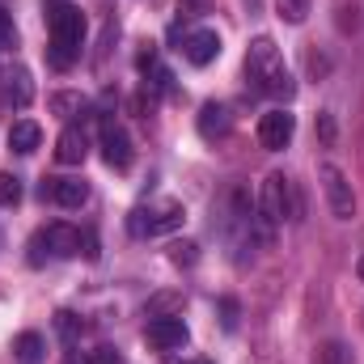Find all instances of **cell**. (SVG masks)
I'll return each mask as SVG.
<instances>
[{
    "mask_svg": "<svg viewBox=\"0 0 364 364\" xmlns=\"http://www.w3.org/2000/svg\"><path fill=\"white\" fill-rule=\"evenodd\" d=\"M43 242H47V250H51V255H60V259L81 255V233H77V229H68V225H47V229H43Z\"/></svg>",
    "mask_w": 364,
    "mask_h": 364,
    "instance_id": "7c38bea8",
    "label": "cell"
},
{
    "mask_svg": "<svg viewBox=\"0 0 364 364\" xmlns=\"http://www.w3.org/2000/svg\"><path fill=\"white\" fill-rule=\"evenodd\" d=\"M68 364H93L90 356H81V352H68Z\"/></svg>",
    "mask_w": 364,
    "mask_h": 364,
    "instance_id": "484cf974",
    "label": "cell"
},
{
    "mask_svg": "<svg viewBox=\"0 0 364 364\" xmlns=\"http://www.w3.org/2000/svg\"><path fill=\"white\" fill-rule=\"evenodd\" d=\"M170 259H174V263H186V267H191V263H195V242H178V246H174V255H170Z\"/></svg>",
    "mask_w": 364,
    "mask_h": 364,
    "instance_id": "44dd1931",
    "label": "cell"
},
{
    "mask_svg": "<svg viewBox=\"0 0 364 364\" xmlns=\"http://www.w3.org/2000/svg\"><path fill=\"white\" fill-rule=\"evenodd\" d=\"M292 136H296V119H292L288 110H267V114L259 119V144H263V149L279 153V149L292 144Z\"/></svg>",
    "mask_w": 364,
    "mask_h": 364,
    "instance_id": "8992f818",
    "label": "cell"
},
{
    "mask_svg": "<svg viewBox=\"0 0 364 364\" xmlns=\"http://www.w3.org/2000/svg\"><path fill=\"white\" fill-rule=\"evenodd\" d=\"M21 203V178L17 174H0V208Z\"/></svg>",
    "mask_w": 364,
    "mask_h": 364,
    "instance_id": "ac0fdd59",
    "label": "cell"
},
{
    "mask_svg": "<svg viewBox=\"0 0 364 364\" xmlns=\"http://www.w3.org/2000/svg\"><path fill=\"white\" fill-rule=\"evenodd\" d=\"M318 178H322V191H326L331 212H335L339 220H352V216H356V191H352L348 174H343L335 161H322V166H318Z\"/></svg>",
    "mask_w": 364,
    "mask_h": 364,
    "instance_id": "5b68a950",
    "label": "cell"
},
{
    "mask_svg": "<svg viewBox=\"0 0 364 364\" xmlns=\"http://www.w3.org/2000/svg\"><path fill=\"white\" fill-rule=\"evenodd\" d=\"M292 182L284 178V174H267L263 186H259V225H263V237H272V229L284 220V216H292Z\"/></svg>",
    "mask_w": 364,
    "mask_h": 364,
    "instance_id": "3957f363",
    "label": "cell"
},
{
    "mask_svg": "<svg viewBox=\"0 0 364 364\" xmlns=\"http://www.w3.org/2000/svg\"><path fill=\"white\" fill-rule=\"evenodd\" d=\"M102 161L110 170H127L132 166V136L119 123H102Z\"/></svg>",
    "mask_w": 364,
    "mask_h": 364,
    "instance_id": "ba28073f",
    "label": "cell"
},
{
    "mask_svg": "<svg viewBox=\"0 0 364 364\" xmlns=\"http://www.w3.org/2000/svg\"><path fill=\"white\" fill-rule=\"evenodd\" d=\"M43 199H55L60 208H81L90 199V186L81 178H47L43 182Z\"/></svg>",
    "mask_w": 364,
    "mask_h": 364,
    "instance_id": "30bf717a",
    "label": "cell"
},
{
    "mask_svg": "<svg viewBox=\"0 0 364 364\" xmlns=\"http://www.w3.org/2000/svg\"><path fill=\"white\" fill-rule=\"evenodd\" d=\"M47 30H51V64L73 68L85 47V13L68 0H47Z\"/></svg>",
    "mask_w": 364,
    "mask_h": 364,
    "instance_id": "6da1fadb",
    "label": "cell"
},
{
    "mask_svg": "<svg viewBox=\"0 0 364 364\" xmlns=\"http://www.w3.org/2000/svg\"><path fill=\"white\" fill-rule=\"evenodd\" d=\"M13 352H17V360H21V364H38V360H43V352H47V343H43V335L21 331V335H17V343H13Z\"/></svg>",
    "mask_w": 364,
    "mask_h": 364,
    "instance_id": "9a60e30c",
    "label": "cell"
},
{
    "mask_svg": "<svg viewBox=\"0 0 364 364\" xmlns=\"http://www.w3.org/2000/svg\"><path fill=\"white\" fill-rule=\"evenodd\" d=\"M356 275H360V284H364V255L356 259Z\"/></svg>",
    "mask_w": 364,
    "mask_h": 364,
    "instance_id": "4316f807",
    "label": "cell"
},
{
    "mask_svg": "<svg viewBox=\"0 0 364 364\" xmlns=\"http://www.w3.org/2000/svg\"><path fill=\"white\" fill-rule=\"evenodd\" d=\"M38 144H43V127H38L34 119H17V123L9 127V149H13V153L26 157V153H34Z\"/></svg>",
    "mask_w": 364,
    "mask_h": 364,
    "instance_id": "4fadbf2b",
    "label": "cell"
},
{
    "mask_svg": "<svg viewBox=\"0 0 364 364\" xmlns=\"http://www.w3.org/2000/svg\"><path fill=\"white\" fill-rule=\"evenodd\" d=\"M17 43V26H13V13L9 9H0V51H9Z\"/></svg>",
    "mask_w": 364,
    "mask_h": 364,
    "instance_id": "ffe728a7",
    "label": "cell"
},
{
    "mask_svg": "<svg viewBox=\"0 0 364 364\" xmlns=\"http://www.w3.org/2000/svg\"><path fill=\"white\" fill-rule=\"evenodd\" d=\"M81 255L85 259H97V237L93 233H81Z\"/></svg>",
    "mask_w": 364,
    "mask_h": 364,
    "instance_id": "603a6c76",
    "label": "cell"
},
{
    "mask_svg": "<svg viewBox=\"0 0 364 364\" xmlns=\"http://www.w3.org/2000/svg\"><path fill=\"white\" fill-rule=\"evenodd\" d=\"M199 136H203V140L229 136V110H225L220 102H208V106L199 110Z\"/></svg>",
    "mask_w": 364,
    "mask_h": 364,
    "instance_id": "5bb4252c",
    "label": "cell"
},
{
    "mask_svg": "<svg viewBox=\"0 0 364 364\" xmlns=\"http://www.w3.org/2000/svg\"><path fill=\"white\" fill-rule=\"evenodd\" d=\"M182 55L195 68H208L220 55V34L216 30H191V34H182Z\"/></svg>",
    "mask_w": 364,
    "mask_h": 364,
    "instance_id": "9c48e42d",
    "label": "cell"
},
{
    "mask_svg": "<svg viewBox=\"0 0 364 364\" xmlns=\"http://www.w3.org/2000/svg\"><path fill=\"white\" fill-rule=\"evenodd\" d=\"M246 77L255 81V90L267 93V97H292V90H296L292 77H288V68H284L279 47L267 34L250 43V51H246Z\"/></svg>",
    "mask_w": 364,
    "mask_h": 364,
    "instance_id": "7a4b0ae2",
    "label": "cell"
},
{
    "mask_svg": "<svg viewBox=\"0 0 364 364\" xmlns=\"http://www.w3.org/2000/svg\"><path fill=\"white\" fill-rule=\"evenodd\" d=\"M182 220H186L182 203H157V208H136L127 216V229H132V237H161V233L182 229Z\"/></svg>",
    "mask_w": 364,
    "mask_h": 364,
    "instance_id": "277c9868",
    "label": "cell"
},
{
    "mask_svg": "<svg viewBox=\"0 0 364 364\" xmlns=\"http://www.w3.org/2000/svg\"><path fill=\"white\" fill-rule=\"evenodd\" d=\"M30 93H34V85H30V73H26V68H17V73H13V85H9V102L26 106V102H30Z\"/></svg>",
    "mask_w": 364,
    "mask_h": 364,
    "instance_id": "e0dca14e",
    "label": "cell"
},
{
    "mask_svg": "<svg viewBox=\"0 0 364 364\" xmlns=\"http://www.w3.org/2000/svg\"><path fill=\"white\" fill-rule=\"evenodd\" d=\"M85 157H90L85 132H81V127H64L60 140H55V161H60V166H81Z\"/></svg>",
    "mask_w": 364,
    "mask_h": 364,
    "instance_id": "8fae6325",
    "label": "cell"
},
{
    "mask_svg": "<svg viewBox=\"0 0 364 364\" xmlns=\"http://www.w3.org/2000/svg\"><path fill=\"white\" fill-rule=\"evenodd\" d=\"M322 360H326V364H343V360H348V356H343V348H339V343H331V348H326V356H322Z\"/></svg>",
    "mask_w": 364,
    "mask_h": 364,
    "instance_id": "cb8c5ba5",
    "label": "cell"
},
{
    "mask_svg": "<svg viewBox=\"0 0 364 364\" xmlns=\"http://www.w3.org/2000/svg\"><path fill=\"white\" fill-rule=\"evenodd\" d=\"M60 335H64L68 343L77 339V318H73V314H60Z\"/></svg>",
    "mask_w": 364,
    "mask_h": 364,
    "instance_id": "7402d4cb",
    "label": "cell"
},
{
    "mask_svg": "<svg viewBox=\"0 0 364 364\" xmlns=\"http://www.w3.org/2000/svg\"><path fill=\"white\" fill-rule=\"evenodd\" d=\"M305 13H309V0H279V17H284V21L301 26V21H305Z\"/></svg>",
    "mask_w": 364,
    "mask_h": 364,
    "instance_id": "d6986e66",
    "label": "cell"
},
{
    "mask_svg": "<svg viewBox=\"0 0 364 364\" xmlns=\"http://www.w3.org/2000/svg\"><path fill=\"white\" fill-rule=\"evenodd\" d=\"M51 110H55L60 119H73V114L90 110V102H85L81 93H55V97H51Z\"/></svg>",
    "mask_w": 364,
    "mask_h": 364,
    "instance_id": "2e32d148",
    "label": "cell"
},
{
    "mask_svg": "<svg viewBox=\"0 0 364 364\" xmlns=\"http://www.w3.org/2000/svg\"><path fill=\"white\" fill-rule=\"evenodd\" d=\"M144 335H149V343H153L157 352H174V348H186V339H191V331H186V322H182L178 314H161V318H153Z\"/></svg>",
    "mask_w": 364,
    "mask_h": 364,
    "instance_id": "52a82bcc",
    "label": "cell"
},
{
    "mask_svg": "<svg viewBox=\"0 0 364 364\" xmlns=\"http://www.w3.org/2000/svg\"><path fill=\"white\" fill-rule=\"evenodd\" d=\"M233 314H237V305H233V301H225V326H229V331L237 326V318H233Z\"/></svg>",
    "mask_w": 364,
    "mask_h": 364,
    "instance_id": "d4e9b609",
    "label": "cell"
}]
</instances>
